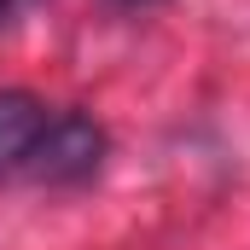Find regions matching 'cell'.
Returning <instances> with one entry per match:
<instances>
[{
  "mask_svg": "<svg viewBox=\"0 0 250 250\" xmlns=\"http://www.w3.org/2000/svg\"><path fill=\"white\" fill-rule=\"evenodd\" d=\"M111 157V134L93 123L87 111H53L29 163H23V181L35 187H87Z\"/></svg>",
  "mask_w": 250,
  "mask_h": 250,
  "instance_id": "6da1fadb",
  "label": "cell"
},
{
  "mask_svg": "<svg viewBox=\"0 0 250 250\" xmlns=\"http://www.w3.org/2000/svg\"><path fill=\"white\" fill-rule=\"evenodd\" d=\"M47 99L29 93V87H0V187L6 181H23V163L47 128Z\"/></svg>",
  "mask_w": 250,
  "mask_h": 250,
  "instance_id": "7a4b0ae2",
  "label": "cell"
},
{
  "mask_svg": "<svg viewBox=\"0 0 250 250\" xmlns=\"http://www.w3.org/2000/svg\"><path fill=\"white\" fill-rule=\"evenodd\" d=\"M18 6H23V0H0V18H12V12H18Z\"/></svg>",
  "mask_w": 250,
  "mask_h": 250,
  "instance_id": "3957f363",
  "label": "cell"
},
{
  "mask_svg": "<svg viewBox=\"0 0 250 250\" xmlns=\"http://www.w3.org/2000/svg\"><path fill=\"white\" fill-rule=\"evenodd\" d=\"M123 6H151V0H123Z\"/></svg>",
  "mask_w": 250,
  "mask_h": 250,
  "instance_id": "277c9868",
  "label": "cell"
}]
</instances>
